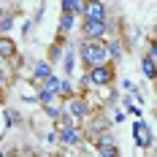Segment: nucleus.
I'll list each match as a JSON object with an SVG mask.
<instances>
[{
    "label": "nucleus",
    "mask_w": 157,
    "mask_h": 157,
    "mask_svg": "<svg viewBox=\"0 0 157 157\" xmlns=\"http://www.w3.org/2000/svg\"><path fill=\"white\" fill-rule=\"evenodd\" d=\"M78 49V60L84 68H92L109 60V49H106V38H81L76 44Z\"/></svg>",
    "instance_id": "f257e3e1"
},
{
    "label": "nucleus",
    "mask_w": 157,
    "mask_h": 157,
    "mask_svg": "<svg viewBox=\"0 0 157 157\" xmlns=\"http://www.w3.org/2000/svg\"><path fill=\"white\" fill-rule=\"evenodd\" d=\"M87 71H90V78H92V87H111L114 78H117V68H114L111 60H106L100 65H92Z\"/></svg>",
    "instance_id": "f03ea898"
},
{
    "label": "nucleus",
    "mask_w": 157,
    "mask_h": 157,
    "mask_svg": "<svg viewBox=\"0 0 157 157\" xmlns=\"http://www.w3.org/2000/svg\"><path fill=\"white\" fill-rule=\"evenodd\" d=\"M133 144H136L138 149H152V146H155V130L146 125L141 117L133 122Z\"/></svg>",
    "instance_id": "7ed1b4c3"
},
{
    "label": "nucleus",
    "mask_w": 157,
    "mask_h": 157,
    "mask_svg": "<svg viewBox=\"0 0 157 157\" xmlns=\"http://www.w3.org/2000/svg\"><path fill=\"white\" fill-rule=\"evenodd\" d=\"M111 30V22L109 19H87L81 22V38H106Z\"/></svg>",
    "instance_id": "20e7f679"
},
{
    "label": "nucleus",
    "mask_w": 157,
    "mask_h": 157,
    "mask_svg": "<svg viewBox=\"0 0 157 157\" xmlns=\"http://www.w3.org/2000/svg\"><path fill=\"white\" fill-rule=\"evenodd\" d=\"M57 136H60L63 146H73V149L81 146V141H84V133L76 125H57Z\"/></svg>",
    "instance_id": "39448f33"
},
{
    "label": "nucleus",
    "mask_w": 157,
    "mask_h": 157,
    "mask_svg": "<svg viewBox=\"0 0 157 157\" xmlns=\"http://www.w3.org/2000/svg\"><path fill=\"white\" fill-rule=\"evenodd\" d=\"M92 146H95V155H100V157H117L119 155V146L114 141V133H111V130H106Z\"/></svg>",
    "instance_id": "423d86ee"
},
{
    "label": "nucleus",
    "mask_w": 157,
    "mask_h": 157,
    "mask_svg": "<svg viewBox=\"0 0 157 157\" xmlns=\"http://www.w3.org/2000/svg\"><path fill=\"white\" fill-rule=\"evenodd\" d=\"M65 109L73 114V119H76V122H84V119L92 114V106H90V100H84V98H76V95L65 100Z\"/></svg>",
    "instance_id": "0eeeda50"
},
{
    "label": "nucleus",
    "mask_w": 157,
    "mask_h": 157,
    "mask_svg": "<svg viewBox=\"0 0 157 157\" xmlns=\"http://www.w3.org/2000/svg\"><path fill=\"white\" fill-rule=\"evenodd\" d=\"M76 54H78L76 44L68 38V44H65V52H63V60H60V65H63V73H65V76H73V71H76Z\"/></svg>",
    "instance_id": "6e6552de"
},
{
    "label": "nucleus",
    "mask_w": 157,
    "mask_h": 157,
    "mask_svg": "<svg viewBox=\"0 0 157 157\" xmlns=\"http://www.w3.org/2000/svg\"><path fill=\"white\" fill-rule=\"evenodd\" d=\"M87 19H109V8L103 0H84V14Z\"/></svg>",
    "instance_id": "1a4fd4ad"
},
{
    "label": "nucleus",
    "mask_w": 157,
    "mask_h": 157,
    "mask_svg": "<svg viewBox=\"0 0 157 157\" xmlns=\"http://www.w3.org/2000/svg\"><path fill=\"white\" fill-rule=\"evenodd\" d=\"M111 127V122L109 119H95V122H90L87 125V130H84V141H90V144H95L106 130Z\"/></svg>",
    "instance_id": "9d476101"
},
{
    "label": "nucleus",
    "mask_w": 157,
    "mask_h": 157,
    "mask_svg": "<svg viewBox=\"0 0 157 157\" xmlns=\"http://www.w3.org/2000/svg\"><path fill=\"white\" fill-rule=\"evenodd\" d=\"M76 19H78V14L63 11V14H60V25H57V35H63V38H71V33L76 30Z\"/></svg>",
    "instance_id": "9b49d317"
},
{
    "label": "nucleus",
    "mask_w": 157,
    "mask_h": 157,
    "mask_svg": "<svg viewBox=\"0 0 157 157\" xmlns=\"http://www.w3.org/2000/svg\"><path fill=\"white\" fill-rule=\"evenodd\" d=\"M52 73H54V65L49 63V60H38V63H33V81H46Z\"/></svg>",
    "instance_id": "f8f14e48"
},
{
    "label": "nucleus",
    "mask_w": 157,
    "mask_h": 157,
    "mask_svg": "<svg viewBox=\"0 0 157 157\" xmlns=\"http://www.w3.org/2000/svg\"><path fill=\"white\" fill-rule=\"evenodd\" d=\"M0 60H3V63L16 60V44L6 35V33H0Z\"/></svg>",
    "instance_id": "ddd939ff"
},
{
    "label": "nucleus",
    "mask_w": 157,
    "mask_h": 157,
    "mask_svg": "<svg viewBox=\"0 0 157 157\" xmlns=\"http://www.w3.org/2000/svg\"><path fill=\"white\" fill-rule=\"evenodd\" d=\"M141 71L149 81H157V57H152L149 52H144L141 54Z\"/></svg>",
    "instance_id": "4468645a"
},
{
    "label": "nucleus",
    "mask_w": 157,
    "mask_h": 157,
    "mask_svg": "<svg viewBox=\"0 0 157 157\" xmlns=\"http://www.w3.org/2000/svg\"><path fill=\"white\" fill-rule=\"evenodd\" d=\"M106 49H109V60H114V63H119L122 60V54H125V49H122V41H106Z\"/></svg>",
    "instance_id": "2eb2a0df"
},
{
    "label": "nucleus",
    "mask_w": 157,
    "mask_h": 157,
    "mask_svg": "<svg viewBox=\"0 0 157 157\" xmlns=\"http://www.w3.org/2000/svg\"><path fill=\"white\" fill-rule=\"evenodd\" d=\"M3 125H6V130L22 125V114H19L16 109H6V114H3Z\"/></svg>",
    "instance_id": "dca6fc26"
},
{
    "label": "nucleus",
    "mask_w": 157,
    "mask_h": 157,
    "mask_svg": "<svg viewBox=\"0 0 157 157\" xmlns=\"http://www.w3.org/2000/svg\"><path fill=\"white\" fill-rule=\"evenodd\" d=\"M73 95H76V87H73V78H71V76L60 78V98H63V100H68V98H73Z\"/></svg>",
    "instance_id": "f3484780"
},
{
    "label": "nucleus",
    "mask_w": 157,
    "mask_h": 157,
    "mask_svg": "<svg viewBox=\"0 0 157 157\" xmlns=\"http://www.w3.org/2000/svg\"><path fill=\"white\" fill-rule=\"evenodd\" d=\"M60 8L81 16V14H84V0H60Z\"/></svg>",
    "instance_id": "a211bd4d"
},
{
    "label": "nucleus",
    "mask_w": 157,
    "mask_h": 157,
    "mask_svg": "<svg viewBox=\"0 0 157 157\" xmlns=\"http://www.w3.org/2000/svg\"><path fill=\"white\" fill-rule=\"evenodd\" d=\"M14 22H16V14L14 11H6V14L0 16V33H11V27H14Z\"/></svg>",
    "instance_id": "6ab92c4d"
},
{
    "label": "nucleus",
    "mask_w": 157,
    "mask_h": 157,
    "mask_svg": "<svg viewBox=\"0 0 157 157\" xmlns=\"http://www.w3.org/2000/svg\"><path fill=\"white\" fill-rule=\"evenodd\" d=\"M122 106H125V111L130 114V117H136V119L141 117V106L133 103V95H125V98H122Z\"/></svg>",
    "instance_id": "aec40b11"
},
{
    "label": "nucleus",
    "mask_w": 157,
    "mask_h": 157,
    "mask_svg": "<svg viewBox=\"0 0 157 157\" xmlns=\"http://www.w3.org/2000/svg\"><path fill=\"white\" fill-rule=\"evenodd\" d=\"M41 109H44V114H46L52 122H60V117H63V109H60V106H54V103H46V106H41Z\"/></svg>",
    "instance_id": "412c9836"
},
{
    "label": "nucleus",
    "mask_w": 157,
    "mask_h": 157,
    "mask_svg": "<svg viewBox=\"0 0 157 157\" xmlns=\"http://www.w3.org/2000/svg\"><path fill=\"white\" fill-rule=\"evenodd\" d=\"M8 81H11V76H8V71H6V68L0 65V90H6V87H8Z\"/></svg>",
    "instance_id": "4be33fe9"
},
{
    "label": "nucleus",
    "mask_w": 157,
    "mask_h": 157,
    "mask_svg": "<svg viewBox=\"0 0 157 157\" xmlns=\"http://www.w3.org/2000/svg\"><path fill=\"white\" fill-rule=\"evenodd\" d=\"M149 54H152V57H157V38H152V41H149Z\"/></svg>",
    "instance_id": "5701e85b"
},
{
    "label": "nucleus",
    "mask_w": 157,
    "mask_h": 157,
    "mask_svg": "<svg viewBox=\"0 0 157 157\" xmlns=\"http://www.w3.org/2000/svg\"><path fill=\"white\" fill-rule=\"evenodd\" d=\"M122 87H125L127 92H133V90H136V84H133V81H130V78H125V81H122Z\"/></svg>",
    "instance_id": "b1692460"
},
{
    "label": "nucleus",
    "mask_w": 157,
    "mask_h": 157,
    "mask_svg": "<svg viewBox=\"0 0 157 157\" xmlns=\"http://www.w3.org/2000/svg\"><path fill=\"white\" fill-rule=\"evenodd\" d=\"M114 122H117V125L125 122V111H117V114H114Z\"/></svg>",
    "instance_id": "393cba45"
},
{
    "label": "nucleus",
    "mask_w": 157,
    "mask_h": 157,
    "mask_svg": "<svg viewBox=\"0 0 157 157\" xmlns=\"http://www.w3.org/2000/svg\"><path fill=\"white\" fill-rule=\"evenodd\" d=\"M3 100H6V92H3V90H0V106H3Z\"/></svg>",
    "instance_id": "a878e982"
},
{
    "label": "nucleus",
    "mask_w": 157,
    "mask_h": 157,
    "mask_svg": "<svg viewBox=\"0 0 157 157\" xmlns=\"http://www.w3.org/2000/svg\"><path fill=\"white\" fill-rule=\"evenodd\" d=\"M155 38H157V27H155Z\"/></svg>",
    "instance_id": "bb28decb"
},
{
    "label": "nucleus",
    "mask_w": 157,
    "mask_h": 157,
    "mask_svg": "<svg viewBox=\"0 0 157 157\" xmlns=\"http://www.w3.org/2000/svg\"><path fill=\"white\" fill-rule=\"evenodd\" d=\"M0 65H6V63H3V60H0Z\"/></svg>",
    "instance_id": "cd10ccee"
}]
</instances>
